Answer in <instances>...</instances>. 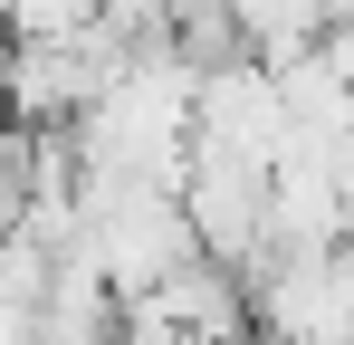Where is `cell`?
Segmentation results:
<instances>
[{
  "instance_id": "1",
  "label": "cell",
  "mask_w": 354,
  "mask_h": 345,
  "mask_svg": "<svg viewBox=\"0 0 354 345\" xmlns=\"http://www.w3.org/2000/svg\"><path fill=\"white\" fill-rule=\"evenodd\" d=\"M173 211H182L192 249H201L211 269H249V259H259V230H268V172L192 144V154H182V182H173Z\"/></svg>"
}]
</instances>
